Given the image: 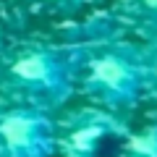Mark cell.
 <instances>
[{
  "label": "cell",
  "instance_id": "6",
  "mask_svg": "<svg viewBox=\"0 0 157 157\" xmlns=\"http://www.w3.org/2000/svg\"><path fill=\"white\" fill-rule=\"evenodd\" d=\"M147 92L157 97V45L152 52H147Z\"/></svg>",
  "mask_w": 157,
  "mask_h": 157
},
{
  "label": "cell",
  "instance_id": "4",
  "mask_svg": "<svg viewBox=\"0 0 157 157\" xmlns=\"http://www.w3.org/2000/svg\"><path fill=\"white\" fill-rule=\"evenodd\" d=\"M126 147L134 157H157V123L131 136Z\"/></svg>",
  "mask_w": 157,
  "mask_h": 157
},
{
  "label": "cell",
  "instance_id": "2",
  "mask_svg": "<svg viewBox=\"0 0 157 157\" xmlns=\"http://www.w3.org/2000/svg\"><path fill=\"white\" fill-rule=\"evenodd\" d=\"M13 76L21 84L39 92H60L66 86V71H63L60 60L52 55H42V52L18 58L13 63Z\"/></svg>",
  "mask_w": 157,
  "mask_h": 157
},
{
  "label": "cell",
  "instance_id": "1",
  "mask_svg": "<svg viewBox=\"0 0 157 157\" xmlns=\"http://www.w3.org/2000/svg\"><path fill=\"white\" fill-rule=\"evenodd\" d=\"M86 89L115 110L136 105L147 92V52L131 45L97 52L86 68Z\"/></svg>",
  "mask_w": 157,
  "mask_h": 157
},
{
  "label": "cell",
  "instance_id": "5",
  "mask_svg": "<svg viewBox=\"0 0 157 157\" xmlns=\"http://www.w3.org/2000/svg\"><path fill=\"white\" fill-rule=\"evenodd\" d=\"M136 18L141 32L157 39V0H136Z\"/></svg>",
  "mask_w": 157,
  "mask_h": 157
},
{
  "label": "cell",
  "instance_id": "3",
  "mask_svg": "<svg viewBox=\"0 0 157 157\" xmlns=\"http://www.w3.org/2000/svg\"><path fill=\"white\" fill-rule=\"evenodd\" d=\"M0 134L8 141V147L21 157H39L47 144L45 121H39L34 115H24V113L8 115L3 121V126H0Z\"/></svg>",
  "mask_w": 157,
  "mask_h": 157
}]
</instances>
